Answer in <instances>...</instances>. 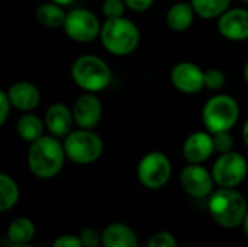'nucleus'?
Returning <instances> with one entry per match:
<instances>
[{
  "mask_svg": "<svg viewBox=\"0 0 248 247\" xmlns=\"http://www.w3.org/2000/svg\"><path fill=\"white\" fill-rule=\"evenodd\" d=\"M35 236V224L32 220L20 217L10 223L7 229V239L12 245H26Z\"/></svg>",
  "mask_w": 248,
  "mask_h": 247,
  "instance_id": "21",
  "label": "nucleus"
},
{
  "mask_svg": "<svg viewBox=\"0 0 248 247\" xmlns=\"http://www.w3.org/2000/svg\"><path fill=\"white\" fill-rule=\"evenodd\" d=\"M19 201V188L16 182L6 173L0 175V211L12 210Z\"/></svg>",
  "mask_w": 248,
  "mask_h": 247,
  "instance_id": "23",
  "label": "nucleus"
},
{
  "mask_svg": "<svg viewBox=\"0 0 248 247\" xmlns=\"http://www.w3.org/2000/svg\"><path fill=\"white\" fill-rule=\"evenodd\" d=\"M141 33L138 26L125 16L106 19L102 25L100 41L108 52L125 57L132 54L140 45Z\"/></svg>",
  "mask_w": 248,
  "mask_h": 247,
  "instance_id": "3",
  "label": "nucleus"
},
{
  "mask_svg": "<svg viewBox=\"0 0 248 247\" xmlns=\"http://www.w3.org/2000/svg\"><path fill=\"white\" fill-rule=\"evenodd\" d=\"M80 239L84 247H97L102 243V236L94 229H84L80 234Z\"/></svg>",
  "mask_w": 248,
  "mask_h": 247,
  "instance_id": "28",
  "label": "nucleus"
},
{
  "mask_svg": "<svg viewBox=\"0 0 248 247\" xmlns=\"http://www.w3.org/2000/svg\"><path fill=\"white\" fill-rule=\"evenodd\" d=\"M208 210L218 226L235 229L244 223L248 205L246 198L235 188H219L209 195Z\"/></svg>",
  "mask_w": 248,
  "mask_h": 247,
  "instance_id": "2",
  "label": "nucleus"
},
{
  "mask_svg": "<svg viewBox=\"0 0 248 247\" xmlns=\"http://www.w3.org/2000/svg\"><path fill=\"white\" fill-rule=\"evenodd\" d=\"M215 151L214 135L209 131H196L190 134L183 144V156L189 163L201 165Z\"/></svg>",
  "mask_w": 248,
  "mask_h": 247,
  "instance_id": "14",
  "label": "nucleus"
},
{
  "mask_svg": "<svg viewBox=\"0 0 248 247\" xmlns=\"http://www.w3.org/2000/svg\"><path fill=\"white\" fill-rule=\"evenodd\" d=\"M44 121L51 135L57 138H65L73 131V109H70L65 103L61 102L52 103L48 106Z\"/></svg>",
  "mask_w": 248,
  "mask_h": 247,
  "instance_id": "15",
  "label": "nucleus"
},
{
  "mask_svg": "<svg viewBox=\"0 0 248 247\" xmlns=\"http://www.w3.org/2000/svg\"><path fill=\"white\" fill-rule=\"evenodd\" d=\"M102 246L138 247V240L131 227L122 223H112L102 233Z\"/></svg>",
  "mask_w": 248,
  "mask_h": 247,
  "instance_id": "17",
  "label": "nucleus"
},
{
  "mask_svg": "<svg viewBox=\"0 0 248 247\" xmlns=\"http://www.w3.org/2000/svg\"><path fill=\"white\" fill-rule=\"evenodd\" d=\"M45 128H46L45 121H42L39 116L29 114V112L25 114L23 116H20L16 124V131H17L19 137L28 143H33L38 138H41L44 135Z\"/></svg>",
  "mask_w": 248,
  "mask_h": 247,
  "instance_id": "20",
  "label": "nucleus"
},
{
  "mask_svg": "<svg viewBox=\"0 0 248 247\" xmlns=\"http://www.w3.org/2000/svg\"><path fill=\"white\" fill-rule=\"evenodd\" d=\"M64 143L54 135H42L36 141L31 143L28 151V166L33 176L39 179L55 178L65 160Z\"/></svg>",
  "mask_w": 248,
  "mask_h": 247,
  "instance_id": "1",
  "label": "nucleus"
},
{
  "mask_svg": "<svg viewBox=\"0 0 248 247\" xmlns=\"http://www.w3.org/2000/svg\"><path fill=\"white\" fill-rule=\"evenodd\" d=\"M148 247H177V240L173 234L167 231H160L150 239Z\"/></svg>",
  "mask_w": 248,
  "mask_h": 247,
  "instance_id": "27",
  "label": "nucleus"
},
{
  "mask_svg": "<svg viewBox=\"0 0 248 247\" xmlns=\"http://www.w3.org/2000/svg\"><path fill=\"white\" fill-rule=\"evenodd\" d=\"M244 233H246V236L248 237V213H247V215H246V220H244Z\"/></svg>",
  "mask_w": 248,
  "mask_h": 247,
  "instance_id": "35",
  "label": "nucleus"
},
{
  "mask_svg": "<svg viewBox=\"0 0 248 247\" xmlns=\"http://www.w3.org/2000/svg\"><path fill=\"white\" fill-rule=\"evenodd\" d=\"M190 3L199 17L217 19L230 9L231 0H190Z\"/></svg>",
  "mask_w": 248,
  "mask_h": 247,
  "instance_id": "22",
  "label": "nucleus"
},
{
  "mask_svg": "<svg viewBox=\"0 0 248 247\" xmlns=\"http://www.w3.org/2000/svg\"><path fill=\"white\" fill-rule=\"evenodd\" d=\"M73 82L89 93L105 90L112 80V73L105 60L97 55L84 54L74 60L71 66Z\"/></svg>",
  "mask_w": 248,
  "mask_h": 247,
  "instance_id": "4",
  "label": "nucleus"
},
{
  "mask_svg": "<svg viewBox=\"0 0 248 247\" xmlns=\"http://www.w3.org/2000/svg\"><path fill=\"white\" fill-rule=\"evenodd\" d=\"M124 1L126 7L134 12H145L154 4V0H124Z\"/></svg>",
  "mask_w": 248,
  "mask_h": 247,
  "instance_id": "31",
  "label": "nucleus"
},
{
  "mask_svg": "<svg viewBox=\"0 0 248 247\" xmlns=\"http://www.w3.org/2000/svg\"><path fill=\"white\" fill-rule=\"evenodd\" d=\"M240 118L238 102L230 95H215L202 109V121L211 134L231 131Z\"/></svg>",
  "mask_w": 248,
  "mask_h": 247,
  "instance_id": "5",
  "label": "nucleus"
},
{
  "mask_svg": "<svg viewBox=\"0 0 248 247\" xmlns=\"http://www.w3.org/2000/svg\"><path fill=\"white\" fill-rule=\"evenodd\" d=\"M103 141L92 130H73L64 138V150L67 159L76 165H92L103 154Z\"/></svg>",
  "mask_w": 248,
  "mask_h": 247,
  "instance_id": "6",
  "label": "nucleus"
},
{
  "mask_svg": "<svg viewBox=\"0 0 248 247\" xmlns=\"http://www.w3.org/2000/svg\"><path fill=\"white\" fill-rule=\"evenodd\" d=\"M51 1H54V3H57V4H60V6H68V4H71V3H74L76 0H51Z\"/></svg>",
  "mask_w": 248,
  "mask_h": 247,
  "instance_id": "33",
  "label": "nucleus"
},
{
  "mask_svg": "<svg viewBox=\"0 0 248 247\" xmlns=\"http://www.w3.org/2000/svg\"><path fill=\"white\" fill-rule=\"evenodd\" d=\"M35 17L45 28H61L64 26L67 13L64 12L62 6L49 0L48 3H42L36 7Z\"/></svg>",
  "mask_w": 248,
  "mask_h": 247,
  "instance_id": "19",
  "label": "nucleus"
},
{
  "mask_svg": "<svg viewBox=\"0 0 248 247\" xmlns=\"http://www.w3.org/2000/svg\"><path fill=\"white\" fill-rule=\"evenodd\" d=\"M52 247H84L83 242L80 239V236H73V234H65L61 236L58 239H55V242L52 243Z\"/></svg>",
  "mask_w": 248,
  "mask_h": 247,
  "instance_id": "30",
  "label": "nucleus"
},
{
  "mask_svg": "<svg viewBox=\"0 0 248 247\" xmlns=\"http://www.w3.org/2000/svg\"><path fill=\"white\" fill-rule=\"evenodd\" d=\"M219 33L230 41H246L248 39V10L243 7L228 9L222 16L218 17Z\"/></svg>",
  "mask_w": 248,
  "mask_h": 247,
  "instance_id": "13",
  "label": "nucleus"
},
{
  "mask_svg": "<svg viewBox=\"0 0 248 247\" xmlns=\"http://www.w3.org/2000/svg\"><path fill=\"white\" fill-rule=\"evenodd\" d=\"M247 159L237 151L219 154L212 166V176L219 188L238 186L247 178Z\"/></svg>",
  "mask_w": 248,
  "mask_h": 247,
  "instance_id": "8",
  "label": "nucleus"
},
{
  "mask_svg": "<svg viewBox=\"0 0 248 247\" xmlns=\"http://www.w3.org/2000/svg\"><path fill=\"white\" fill-rule=\"evenodd\" d=\"M103 115V106L100 99L94 93L86 92L73 105L74 122L78 128L93 130L99 125Z\"/></svg>",
  "mask_w": 248,
  "mask_h": 247,
  "instance_id": "12",
  "label": "nucleus"
},
{
  "mask_svg": "<svg viewBox=\"0 0 248 247\" xmlns=\"http://www.w3.org/2000/svg\"><path fill=\"white\" fill-rule=\"evenodd\" d=\"M170 82L179 92L193 95L205 87V71L195 63L182 61L171 68Z\"/></svg>",
  "mask_w": 248,
  "mask_h": 247,
  "instance_id": "11",
  "label": "nucleus"
},
{
  "mask_svg": "<svg viewBox=\"0 0 248 247\" xmlns=\"http://www.w3.org/2000/svg\"><path fill=\"white\" fill-rule=\"evenodd\" d=\"M227 77L219 68H209L205 71V87L209 90H219L225 86Z\"/></svg>",
  "mask_w": 248,
  "mask_h": 247,
  "instance_id": "24",
  "label": "nucleus"
},
{
  "mask_svg": "<svg viewBox=\"0 0 248 247\" xmlns=\"http://www.w3.org/2000/svg\"><path fill=\"white\" fill-rule=\"evenodd\" d=\"M241 1H244V3H247L248 4V0H241Z\"/></svg>",
  "mask_w": 248,
  "mask_h": 247,
  "instance_id": "37",
  "label": "nucleus"
},
{
  "mask_svg": "<svg viewBox=\"0 0 248 247\" xmlns=\"http://www.w3.org/2000/svg\"><path fill=\"white\" fill-rule=\"evenodd\" d=\"M138 181L147 189H161L171 178V163L161 151L147 153L137 167Z\"/></svg>",
  "mask_w": 248,
  "mask_h": 247,
  "instance_id": "7",
  "label": "nucleus"
},
{
  "mask_svg": "<svg viewBox=\"0 0 248 247\" xmlns=\"http://www.w3.org/2000/svg\"><path fill=\"white\" fill-rule=\"evenodd\" d=\"M13 105L10 102V98L7 95V92L4 90H0V125H4L9 115H10V111H12Z\"/></svg>",
  "mask_w": 248,
  "mask_h": 247,
  "instance_id": "29",
  "label": "nucleus"
},
{
  "mask_svg": "<svg viewBox=\"0 0 248 247\" xmlns=\"http://www.w3.org/2000/svg\"><path fill=\"white\" fill-rule=\"evenodd\" d=\"M126 4L124 0H105L102 4V12L106 16V19H115L122 17L125 13Z\"/></svg>",
  "mask_w": 248,
  "mask_h": 247,
  "instance_id": "26",
  "label": "nucleus"
},
{
  "mask_svg": "<svg viewBox=\"0 0 248 247\" xmlns=\"http://www.w3.org/2000/svg\"><path fill=\"white\" fill-rule=\"evenodd\" d=\"M195 9L192 6V3H186V1H180L173 4L166 16V22L167 26L174 31V32H183L186 29H189L195 20Z\"/></svg>",
  "mask_w": 248,
  "mask_h": 247,
  "instance_id": "18",
  "label": "nucleus"
},
{
  "mask_svg": "<svg viewBox=\"0 0 248 247\" xmlns=\"http://www.w3.org/2000/svg\"><path fill=\"white\" fill-rule=\"evenodd\" d=\"M62 28L70 39L80 44H89L96 38H100L102 23L89 9H73L67 13Z\"/></svg>",
  "mask_w": 248,
  "mask_h": 247,
  "instance_id": "9",
  "label": "nucleus"
},
{
  "mask_svg": "<svg viewBox=\"0 0 248 247\" xmlns=\"http://www.w3.org/2000/svg\"><path fill=\"white\" fill-rule=\"evenodd\" d=\"M243 74H244V80H246V83L248 84V61L246 63V66H244V71H243Z\"/></svg>",
  "mask_w": 248,
  "mask_h": 247,
  "instance_id": "34",
  "label": "nucleus"
},
{
  "mask_svg": "<svg viewBox=\"0 0 248 247\" xmlns=\"http://www.w3.org/2000/svg\"><path fill=\"white\" fill-rule=\"evenodd\" d=\"M97 247H99V246H97Z\"/></svg>",
  "mask_w": 248,
  "mask_h": 247,
  "instance_id": "38",
  "label": "nucleus"
},
{
  "mask_svg": "<svg viewBox=\"0 0 248 247\" xmlns=\"http://www.w3.org/2000/svg\"><path fill=\"white\" fill-rule=\"evenodd\" d=\"M10 247H33V246H31L29 243H26V245H12Z\"/></svg>",
  "mask_w": 248,
  "mask_h": 247,
  "instance_id": "36",
  "label": "nucleus"
},
{
  "mask_svg": "<svg viewBox=\"0 0 248 247\" xmlns=\"http://www.w3.org/2000/svg\"><path fill=\"white\" fill-rule=\"evenodd\" d=\"M214 135V147L215 151L219 154H225L232 151L234 148V138L230 134V131H224V132H218V134H212Z\"/></svg>",
  "mask_w": 248,
  "mask_h": 247,
  "instance_id": "25",
  "label": "nucleus"
},
{
  "mask_svg": "<svg viewBox=\"0 0 248 247\" xmlns=\"http://www.w3.org/2000/svg\"><path fill=\"white\" fill-rule=\"evenodd\" d=\"M7 95L15 109L22 112L33 111L41 102L39 89L31 82H16L7 89Z\"/></svg>",
  "mask_w": 248,
  "mask_h": 247,
  "instance_id": "16",
  "label": "nucleus"
},
{
  "mask_svg": "<svg viewBox=\"0 0 248 247\" xmlns=\"http://www.w3.org/2000/svg\"><path fill=\"white\" fill-rule=\"evenodd\" d=\"M182 188L193 198H208L214 192V176L212 172L205 169L202 165L190 163L180 173Z\"/></svg>",
  "mask_w": 248,
  "mask_h": 247,
  "instance_id": "10",
  "label": "nucleus"
},
{
  "mask_svg": "<svg viewBox=\"0 0 248 247\" xmlns=\"http://www.w3.org/2000/svg\"><path fill=\"white\" fill-rule=\"evenodd\" d=\"M243 140H244V143L247 144L248 147V118L246 124H244V127H243Z\"/></svg>",
  "mask_w": 248,
  "mask_h": 247,
  "instance_id": "32",
  "label": "nucleus"
}]
</instances>
